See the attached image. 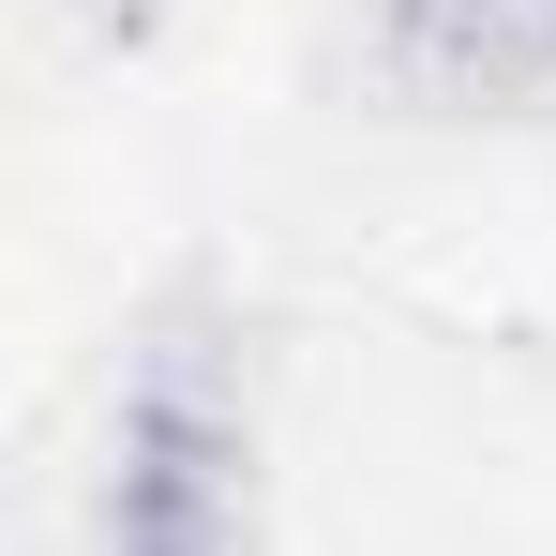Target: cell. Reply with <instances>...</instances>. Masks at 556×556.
Listing matches in <instances>:
<instances>
[{"label": "cell", "instance_id": "cell-1", "mask_svg": "<svg viewBox=\"0 0 556 556\" xmlns=\"http://www.w3.org/2000/svg\"><path fill=\"white\" fill-rule=\"evenodd\" d=\"M105 556H256V421L211 376V346H151L105 406V496H91Z\"/></svg>", "mask_w": 556, "mask_h": 556}, {"label": "cell", "instance_id": "cell-2", "mask_svg": "<svg viewBox=\"0 0 556 556\" xmlns=\"http://www.w3.org/2000/svg\"><path fill=\"white\" fill-rule=\"evenodd\" d=\"M376 61L421 105H542L556 91V0H376Z\"/></svg>", "mask_w": 556, "mask_h": 556}]
</instances>
